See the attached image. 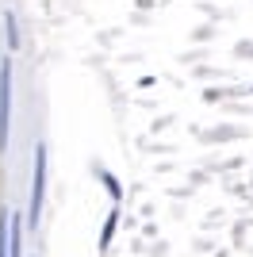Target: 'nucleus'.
Segmentation results:
<instances>
[{
    "mask_svg": "<svg viewBox=\"0 0 253 257\" xmlns=\"http://www.w3.org/2000/svg\"><path fill=\"white\" fill-rule=\"evenodd\" d=\"M4 23H8V39H12V50H16V43H20V35H16V20L4 16Z\"/></svg>",
    "mask_w": 253,
    "mask_h": 257,
    "instance_id": "nucleus-4",
    "label": "nucleus"
},
{
    "mask_svg": "<svg viewBox=\"0 0 253 257\" xmlns=\"http://www.w3.org/2000/svg\"><path fill=\"white\" fill-rule=\"evenodd\" d=\"M8 115H12V62H0V146H8Z\"/></svg>",
    "mask_w": 253,
    "mask_h": 257,
    "instance_id": "nucleus-1",
    "label": "nucleus"
},
{
    "mask_svg": "<svg viewBox=\"0 0 253 257\" xmlns=\"http://www.w3.org/2000/svg\"><path fill=\"white\" fill-rule=\"evenodd\" d=\"M8 257H20V219L8 215Z\"/></svg>",
    "mask_w": 253,
    "mask_h": 257,
    "instance_id": "nucleus-3",
    "label": "nucleus"
},
{
    "mask_svg": "<svg viewBox=\"0 0 253 257\" xmlns=\"http://www.w3.org/2000/svg\"><path fill=\"white\" fill-rule=\"evenodd\" d=\"M42 184H46V146H39L35 154V184H31V219L39 223V211H42Z\"/></svg>",
    "mask_w": 253,
    "mask_h": 257,
    "instance_id": "nucleus-2",
    "label": "nucleus"
}]
</instances>
